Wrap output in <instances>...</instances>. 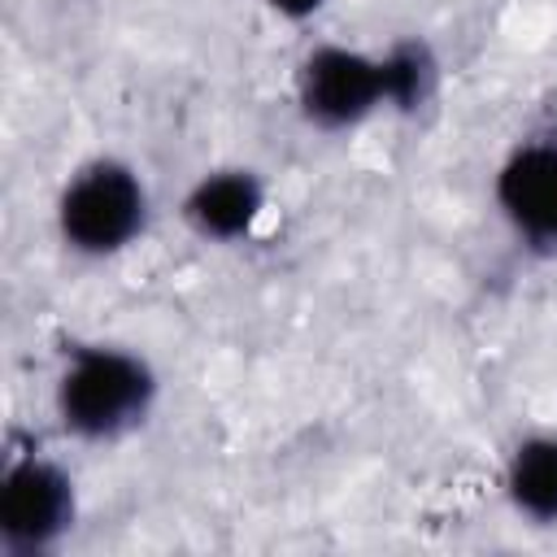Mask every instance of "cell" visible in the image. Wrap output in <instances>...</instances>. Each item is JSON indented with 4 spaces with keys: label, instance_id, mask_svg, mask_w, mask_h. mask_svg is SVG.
<instances>
[{
    "label": "cell",
    "instance_id": "6da1fadb",
    "mask_svg": "<svg viewBox=\"0 0 557 557\" xmlns=\"http://www.w3.org/2000/svg\"><path fill=\"white\" fill-rule=\"evenodd\" d=\"M161 400L157 366L117 339L65 344L52 370V418L74 444L109 448L148 426Z\"/></svg>",
    "mask_w": 557,
    "mask_h": 557
},
{
    "label": "cell",
    "instance_id": "7a4b0ae2",
    "mask_svg": "<svg viewBox=\"0 0 557 557\" xmlns=\"http://www.w3.org/2000/svg\"><path fill=\"white\" fill-rule=\"evenodd\" d=\"M152 226V187L131 157L96 152L78 161L52 196L57 244L78 261H117Z\"/></svg>",
    "mask_w": 557,
    "mask_h": 557
},
{
    "label": "cell",
    "instance_id": "3957f363",
    "mask_svg": "<svg viewBox=\"0 0 557 557\" xmlns=\"http://www.w3.org/2000/svg\"><path fill=\"white\" fill-rule=\"evenodd\" d=\"M83 496L74 470L35 444H17L0 466V553L52 557L78 527Z\"/></svg>",
    "mask_w": 557,
    "mask_h": 557
},
{
    "label": "cell",
    "instance_id": "277c9868",
    "mask_svg": "<svg viewBox=\"0 0 557 557\" xmlns=\"http://www.w3.org/2000/svg\"><path fill=\"white\" fill-rule=\"evenodd\" d=\"M296 117L318 135H352L387 113L383 48H361L344 39L309 44L292 65Z\"/></svg>",
    "mask_w": 557,
    "mask_h": 557
},
{
    "label": "cell",
    "instance_id": "5b68a950",
    "mask_svg": "<svg viewBox=\"0 0 557 557\" xmlns=\"http://www.w3.org/2000/svg\"><path fill=\"white\" fill-rule=\"evenodd\" d=\"M487 196L522 252L544 261L557 257V122L518 135L500 152Z\"/></svg>",
    "mask_w": 557,
    "mask_h": 557
},
{
    "label": "cell",
    "instance_id": "8992f818",
    "mask_svg": "<svg viewBox=\"0 0 557 557\" xmlns=\"http://www.w3.org/2000/svg\"><path fill=\"white\" fill-rule=\"evenodd\" d=\"M270 213V183L257 165L222 161L200 170L178 196V222L209 248H239L257 239Z\"/></svg>",
    "mask_w": 557,
    "mask_h": 557
},
{
    "label": "cell",
    "instance_id": "52a82bcc",
    "mask_svg": "<svg viewBox=\"0 0 557 557\" xmlns=\"http://www.w3.org/2000/svg\"><path fill=\"white\" fill-rule=\"evenodd\" d=\"M496 487L522 527L557 531V426L522 431L500 457Z\"/></svg>",
    "mask_w": 557,
    "mask_h": 557
},
{
    "label": "cell",
    "instance_id": "ba28073f",
    "mask_svg": "<svg viewBox=\"0 0 557 557\" xmlns=\"http://www.w3.org/2000/svg\"><path fill=\"white\" fill-rule=\"evenodd\" d=\"M383 74H387V113L413 117L422 113L440 91V57L426 39H392L383 48Z\"/></svg>",
    "mask_w": 557,
    "mask_h": 557
},
{
    "label": "cell",
    "instance_id": "9c48e42d",
    "mask_svg": "<svg viewBox=\"0 0 557 557\" xmlns=\"http://www.w3.org/2000/svg\"><path fill=\"white\" fill-rule=\"evenodd\" d=\"M274 22H287V26H309L313 17L326 13L331 0H257Z\"/></svg>",
    "mask_w": 557,
    "mask_h": 557
}]
</instances>
